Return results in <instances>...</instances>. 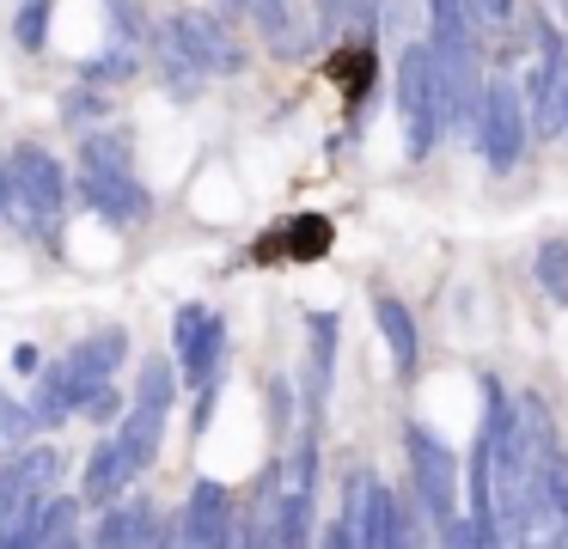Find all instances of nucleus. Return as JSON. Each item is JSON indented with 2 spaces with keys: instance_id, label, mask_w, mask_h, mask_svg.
<instances>
[{
  "instance_id": "obj_1",
  "label": "nucleus",
  "mask_w": 568,
  "mask_h": 549,
  "mask_svg": "<svg viewBox=\"0 0 568 549\" xmlns=\"http://www.w3.org/2000/svg\"><path fill=\"white\" fill-rule=\"evenodd\" d=\"M123 354H129V329H123V324L92 329L87 342H74V348H68L62 360L43 373L38 397H31V415H38L43 427H55V421H68V415H80V409H87V403L116 378Z\"/></svg>"
},
{
  "instance_id": "obj_2",
  "label": "nucleus",
  "mask_w": 568,
  "mask_h": 549,
  "mask_svg": "<svg viewBox=\"0 0 568 549\" xmlns=\"http://www.w3.org/2000/svg\"><path fill=\"white\" fill-rule=\"evenodd\" d=\"M160 61L178 80V92H196L214 73H239L245 55H239V43L226 37L221 19H209V12H172L160 24Z\"/></svg>"
},
{
  "instance_id": "obj_3",
  "label": "nucleus",
  "mask_w": 568,
  "mask_h": 549,
  "mask_svg": "<svg viewBox=\"0 0 568 549\" xmlns=\"http://www.w3.org/2000/svg\"><path fill=\"white\" fill-rule=\"evenodd\" d=\"M397 110H404V146L409 159L434 153V141L446 134V85L440 68H434V49L428 43H409L404 61H397Z\"/></svg>"
},
{
  "instance_id": "obj_4",
  "label": "nucleus",
  "mask_w": 568,
  "mask_h": 549,
  "mask_svg": "<svg viewBox=\"0 0 568 549\" xmlns=\"http://www.w3.org/2000/svg\"><path fill=\"white\" fill-rule=\"evenodd\" d=\"M477 146H483V165L495 171V177H507V171L526 159V134H531V116H526V98H519V85L507 80V73H495L489 85L477 92Z\"/></svg>"
},
{
  "instance_id": "obj_5",
  "label": "nucleus",
  "mask_w": 568,
  "mask_h": 549,
  "mask_svg": "<svg viewBox=\"0 0 568 549\" xmlns=\"http://www.w3.org/2000/svg\"><path fill=\"white\" fill-rule=\"evenodd\" d=\"M7 202H13V214H26V226H55L68 207L62 159L38 141H19L13 159H7Z\"/></svg>"
},
{
  "instance_id": "obj_6",
  "label": "nucleus",
  "mask_w": 568,
  "mask_h": 549,
  "mask_svg": "<svg viewBox=\"0 0 568 549\" xmlns=\"http://www.w3.org/2000/svg\"><path fill=\"white\" fill-rule=\"evenodd\" d=\"M404 451H409V482H416V500L428 507V519L446 531V525L458 519V458H453V446H446L434 427L409 421L404 427Z\"/></svg>"
},
{
  "instance_id": "obj_7",
  "label": "nucleus",
  "mask_w": 568,
  "mask_h": 549,
  "mask_svg": "<svg viewBox=\"0 0 568 549\" xmlns=\"http://www.w3.org/2000/svg\"><path fill=\"white\" fill-rule=\"evenodd\" d=\"M172 342H178V360H184V378L196 390L221 385V354H226V324L221 312H202V305H184L172 324Z\"/></svg>"
},
{
  "instance_id": "obj_8",
  "label": "nucleus",
  "mask_w": 568,
  "mask_h": 549,
  "mask_svg": "<svg viewBox=\"0 0 568 549\" xmlns=\"http://www.w3.org/2000/svg\"><path fill=\"white\" fill-rule=\"evenodd\" d=\"M184 543H233V488L202 476L184 500Z\"/></svg>"
},
{
  "instance_id": "obj_9",
  "label": "nucleus",
  "mask_w": 568,
  "mask_h": 549,
  "mask_svg": "<svg viewBox=\"0 0 568 549\" xmlns=\"http://www.w3.org/2000/svg\"><path fill=\"white\" fill-rule=\"evenodd\" d=\"M409 537H416V525L404 519L397 495L373 470H361V543L385 549V543H409Z\"/></svg>"
},
{
  "instance_id": "obj_10",
  "label": "nucleus",
  "mask_w": 568,
  "mask_h": 549,
  "mask_svg": "<svg viewBox=\"0 0 568 549\" xmlns=\"http://www.w3.org/2000/svg\"><path fill=\"white\" fill-rule=\"evenodd\" d=\"M165 409H172V403H160V397H135V409H129V415H123V427H116V451H123V464H129L135 476L148 470L153 451H160Z\"/></svg>"
},
{
  "instance_id": "obj_11",
  "label": "nucleus",
  "mask_w": 568,
  "mask_h": 549,
  "mask_svg": "<svg viewBox=\"0 0 568 549\" xmlns=\"http://www.w3.org/2000/svg\"><path fill=\"white\" fill-rule=\"evenodd\" d=\"M80 195H87L104 220H141L148 214V190L135 183V171H80Z\"/></svg>"
},
{
  "instance_id": "obj_12",
  "label": "nucleus",
  "mask_w": 568,
  "mask_h": 549,
  "mask_svg": "<svg viewBox=\"0 0 568 549\" xmlns=\"http://www.w3.org/2000/svg\"><path fill=\"white\" fill-rule=\"evenodd\" d=\"M373 317H379V336H385V348H392V360H397V373H416V360H422V342H416V317H409V305L404 299H392V293H379L373 299Z\"/></svg>"
},
{
  "instance_id": "obj_13",
  "label": "nucleus",
  "mask_w": 568,
  "mask_h": 549,
  "mask_svg": "<svg viewBox=\"0 0 568 549\" xmlns=\"http://www.w3.org/2000/svg\"><path fill=\"white\" fill-rule=\"evenodd\" d=\"M306 342H312V354H306V390H312V415H318V403H324V390H331V354H336V317H331V312H312V324H306Z\"/></svg>"
},
{
  "instance_id": "obj_14",
  "label": "nucleus",
  "mask_w": 568,
  "mask_h": 549,
  "mask_svg": "<svg viewBox=\"0 0 568 549\" xmlns=\"http://www.w3.org/2000/svg\"><path fill=\"white\" fill-rule=\"evenodd\" d=\"M99 543H160V519H153L148 500H123V507L111 500V512L99 525Z\"/></svg>"
},
{
  "instance_id": "obj_15",
  "label": "nucleus",
  "mask_w": 568,
  "mask_h": 549,
  "mask_svg": "<svg viewBox=\"0 0 568 549\" xmlns=\"http://www.w3.org/2000/svg\"><path fill=\"white\" fill-rule=\"evenodd\" d=\"M74 525H80V500L50 488V495L38 500V512H31V525H26V543H68Z\"/></svg>"
},
{
  "instance_id": "obj_16",
  "label": "nucleus",
  "mask_w": 568,
  "mask_h": 549,
  "mask_svg": "<svg viewBox=\"0 0 568 549\" xmlns=\"http://www.w3.org/2000/svg\"><path fill=\"white\" fill-rule=\"evenodd\" d=\"M129 482H135V470L123 464L116 439H104V446L92 451V464H87V482H80V488H87V500H116Z\"/></svg>"
},
{
  "instance_id": "obj_17",
  "label": "nucleus",
  "mask_w": 568,
  "mask_h": 549,
  "mask_svg": "<svg viewBox=\"0 0 568 549\" xmlns=\"http://www.w3.org/2000/svg\"><path fill=\"white\" fill-rule=\"evenodd\" d=\"M80 171H135V146H129V134H116V129L87 134V146H80Z\"/></svg>"
},
{
  "instance_id": "obj_18",
  "label": "nucleus",
  "mask_w": 568,
  "mask_h": 549,
  "mask_svg": "<svg viewBox=\"0 0 568 549\" xmlns=\"http://www.w3.org/2000/svg\"><path fill=\"white\" fill-rule=\"evenodd\" d=\"M331 251V220H318V214H300V220H287V256H324Z\"/></svg>"
},
{
  "instance_id": "obj_19",
  "label": "nucleus",
  "mask_w": 568,
  "mask_h": 549,
  "mask_svg": "<svg viewBox=\"0 0 568 549\" xmlns=\"http://www.w3.org/2000/svg\"><path fill=\"white\" fill-rule=\"evenodd\" d=\"M538 287L568 299V238H544L538 244Z\"/></svg>"
},
{
  "instance_id": "obj_20",
  "label": "nucleus",
  "mask_w": 568,
  "mask_h": 549,
  "mask_svg": "<svg viewBox=\"0 0 568 549\" xmlns=\"http://www.w3.org/2000/svg\"><path fill=\"white\" fill-rule=\"evenodd\" d=\"M13 37H19V49H43V37H50V7H43V0H19Z\"/></svg>"
},
{
  "instance_id": "obj_21",
  "label": "nucleus",
  "mask_w": 568,
  "mask_h": 549,
  "mask_svg": "<svg viewBox=\"0 0 568 549\" xmlns=\"http://www.w3.org/2000/svg\"><path fill=\"white\" fill-rule=\"evenodd\" d=\"M135 73V55L129 49H116V55H99V61H87L80 68V80H92V85H111V80H129Z\"/></svg>"
},
{
  "instance_id": "obj_22",
  "label": "nucleus",
  "mask_w": 568,
  "mask_h": 549,
  "mask_svg": "<svg viewBox=\"0 0 568 549\" xmlns=\"http://www.w3.org/2000/svg\"><path fill=\"white\" fill-rule=\"evenodd\" d=\"M31 427H38V415H31V409H13V403H0V434H7V439H26Z\"/></svg>"
},
{
  "instance_id": "obj_23",
  "label": "nucleus",
  "mask_w": 568,
  "mask_h": 549,
  "mask_svg": "<svg viewBox=\"0 0 568 549\" xmlns=\"http://www.w3.org/2000/svg\"><path fill=\"white\" fill-rule=\"evenodd\" d=\"M470 12H483L489 24H507L514 19V0H470Z\"/></svg>"
},
{
  "instance_id": "obj_24",
  "label": "nucleus",
  "mask_w": 568,
  "mask_h": 549,
  "mask_svg": "<svg viewBox=\"0 0 568 549\" xmlns=\"http://www.w3.org/2000/svg\"><path fill=\"white\" fill-rule=\"evenodd\" d=\"M87 409H92V421H111V415H116V409H123V403H116V390H111V385H104V390H99V397H92V403H87Z\"/></svg>"
},
{
  "instance_id": "obj_25",
  "label": "nucleus",
  "mask_w": 568,
  "mask_h": 549,
  "mask_svg": "<svg viewBox=\"0 0 568 549\" xmlns=\"http://www.w3.org/2000/svg\"><path fill=\"white\" fill-rule=\"evenodd\" d=\"M214 7H226V12H245V7H251V0H214Z\"/></svg>"
},
{
  "instance_id": "obj_26",
  "label": "nucleus",
  "mask_w": 568,
  "mask_h": 549,
  "mask_svg": "<svg viewBox=\"0 0 568 549\" xmlns=\"http://www.w3.org/2000/svg\"><path fill=\"white\" fill-rule=\"evenodd\" d=\"M0 207H7V159H0Z\"/></svg>"
}]
</instances>
